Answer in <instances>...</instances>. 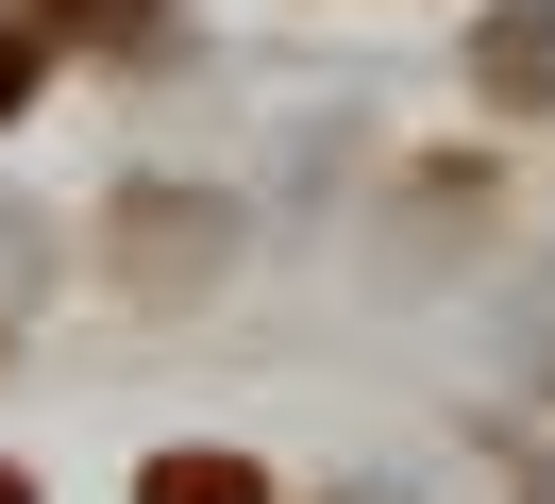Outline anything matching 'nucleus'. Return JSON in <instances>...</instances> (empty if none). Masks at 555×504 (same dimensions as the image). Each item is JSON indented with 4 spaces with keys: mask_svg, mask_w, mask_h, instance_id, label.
<instances>
[{
    "mask_svg": "<svg viewBox=\"0 0 555 504\" xmlns=\"http://www.w3.org/2000/svg\"><path fill=\"white\" fill-rule=\"evenodd\" d=\"M219 253H236V202H203V185H118V219H102V269L135 302H203Z\"/></svg>",
    "mask_w": 555,
    "mask_h": 504,
    "instance_id": "obj_1",
    "label": "nucleus"
},
{
    "mask_svg": "<svg viewBox=\"0 0 555 504\" xmlns=\"http://www.w3.org/2000/svg\"><path fill=\"white\" fill-rule=\"evenodd\" d=\"M472 85L505 118H555V0H488L472 17Z\"/></svg>",
    "mask_w": 555,
    "mask_h": 504,
    "instance_id": "obj_2",
    "label": "nucleus"
},
{
    "mask_svg": "<svg viewBox=\"0 0 555 504\" xmlns=\"http://www.w3.org/2000/svg\"><path fill=\"white\" fill-rule=\"evenodd\" d=\"M35 34H68V51H152L169 34V0H17Z\"/></svg>",
    "mask_w": 555,
    "mask_h": 504,
    "instance_id": "obj_3",
    "label": "nucleus"
},
{
    "mask_svg": "<svg viewBox=\"0 0 555 504\" xmlns=\"http://www.w3.org/2000/svg\"><path fill=\"white\" fill-rule=\"evenodd\" d=\"M135 504H270V470H253V454H152Z\"/></svg>",
    "mask_w": 555,
    "mask_h": 504,
    "instance_id": "obj_4",
    "label": "nucleus"
},
{
    "mask_svg": "<svg viewBox=\"0 0 555 504\" xmlns=\"http://www.w3.org/2000/svg\"><path fill=\"white\" fill-rule=\"evenodd\" d=\"M35 51H51V34L17 17V0H0V118H17V101H35Z\"/></svg>",
    "mask_w": 555,
    "mask_h": 504,
    "instance_id": "obj_5",
    "label": "nucleus"
},
{
    "mask_svg": "<svg viewBox=\"0 0 555 504\" xmlns=\"http://www.w3.org/2000/svg\"><path fill=\"white\" fill-rule=\"evenodd\" d=\"M0 504H35V470H0Z\"/></svg>",
    "mask_w": 555,
    "mask_h": 504,
    "instance_id": "obj_6",
    "label": "nucleus"
},
{
    "mask_svg": "<svg viewBox=\"0 0 555 504\" xmlns=\"http://www.w3.org/2000/svg\"><path fill=\"white\" fill-rule=\"evenodd\" d=\"M539 504H555V488H539Z\"/></svg>",
    "mask_w": 555,
    "mask_h": 504,
    "instance_id": "obj_7",
    "label": "nucleus"
}]
</instances>
